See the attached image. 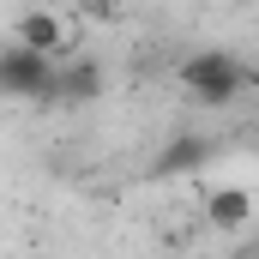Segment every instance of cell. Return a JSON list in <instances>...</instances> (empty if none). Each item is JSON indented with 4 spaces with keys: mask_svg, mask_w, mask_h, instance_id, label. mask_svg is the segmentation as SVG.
<instances>
[{
    "mask_svg": "<svg viewBox=\"0 0 259 259\" xmlns=\"http://www.w3.org/2000/svg\"><path fill=\"white\" fill-rule=\"evenodd\" d=\"M205 217H211V229H247V217H253V193L247 187H211L205 193Z\"/></svg>",
    "mask_w": 259,
    "mask_h": 259,
    "instance_id": "cell-6",
    "label": "cell"
},
{
    "mask_svg": "<svg viewBox=\"0 0 259 259\" xmlns=\"http://www.w3.org/2000/svg\"><path fill=\"white\" fill-rule=\"evenodd\" d=\"M49 84H55V61L24 49V42H6L0 49V97L12 103H49Z\"/></svg>",
    "mask_w": 259,
    "mask_h": 259,
    "instance_id": "cell-2",
    "label": "cell"
},
{
    "mask_svg": "<svg viewBox=\"0 0 259 259\" xmlns=\"http://www.w3.org/2000/svg\"><path fill=\"white\" fill-rule=\"evenodd\" d=\"M181 91L205 103V109H229V103H241V91H247V66L235 61L229 49H193L187 61H181Z\"/></svg>",
    "mask_w": 259,
    "mask_h": 259,
    "instance_id": "cell-1",
    "label": "cell"
},
{
    "mask_svg": "<svg viewBox=\"0 0 259 259\" xmlns=\"http://www.w3.org/2000/svg\"><path fill=\"white\" fill-rule=\"evenodd\" d=\"M211 157H217V139H211V133H181L175 145L157 151L151 175H157V181H169V175H193V169H205Z\"/></svg>",
    "mask_w": 259,
    "mask_h": 259,
    "instance_id": "cell-5",
    "label": "cell"
},
{
    "mask_svg": "<svg viewBox=\"0 0 259 259\" xmlns=\"http://www.w3.org/2000/svg\"><path fill=\"white\" fill-rule=\"evenodd\" d=\"M97 97H103V66L91 61V55H66V61H55L49 103H61V109H91Z\"/></svg>",
    "mask_w": 259,
    "mask_h": 259,
    "instance_id": "cell-3",
    "label": "cell"
},
{
    "mask_svg": "<svg viewBox=\"0 0 259 259\" xmlns=\"http://www.w3.org/2000/svg\"><path fill=\"white\" fill-rule=\"evenodd\" d=\"M12 42L36 49V55H49V61H66V55H72V30H66V18H55V12H18Z\"/></svg>",
    "mask_w": 259,
    "mask_h": 259,
    "instance_id": "cell-4",
    "label": "cell"
}]
</instances>
